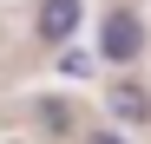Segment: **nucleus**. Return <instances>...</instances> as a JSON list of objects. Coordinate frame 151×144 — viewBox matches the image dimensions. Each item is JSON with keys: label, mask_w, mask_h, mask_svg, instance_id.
<instances>
[{"label": "nucleus", "mask_w": 151, "mask_h": 144, "mask_svg": "<svg viewBox=\"0 0 151 144\" xmlns=\"http://www.w3.org/2000/svg\"><path fill=\"white\" fill-rule=\"evenodd\" d=\"M99 66H138L145 59V20L132 7H112L105 20H99V46H92Z\"/></svg>", "instance_id": "1"}, {"label": "nucleus", "mask_w": 151, "mask_h": 144, "mask_svg": "<svg viewBox=\"0 0 151 144\" xmlns=\"http://www.w3.org/2000/svg\"><path fill=\"white\" fill-rule=\"evenodd\" d=\"M79 26H86V0H40V39L46 46H66L79 39Z\"/></svg>", "instance_id": "2"}, {"label": "nucleus", "mask_w": 151, "mask_h": 144, "mask_svg": "<svg viewBox=\"0 0 151 144\" xmlns=\"http://www.w3.org/2000/svg\"><path fill=\"white\" fill-rule=\"evenodd\" d=\"M105 111H112V125H151V92L132 85V79H112L105 85Z\"/></svg>", "instance_id": "3"}, {"label": "nucleus", "mask_w": 151, "mask_h": 144, "mask_svg": "<svg viewBox=\"0 0 151 144\" xmlns=\"http://www.w3.org/2000/svg\"><path fill=\"white\" fill-rule=\"evenodd\" d=\"M40 125L53 138H72L79 131V111H72V98H40Z\"/></svg>", "instance_id": "4"}, {"label": "nucleus", "mask_w": 151, "mask_h": 144, "mask_svg": "<svg viewBox=\"0 0 151 144\" xmlns=\"http://www.w3.org/2000/svg\"><path fill=\"white\" fill-rule=\"evenodd\" d=\"M92 53H86V46H66V53H59V72H66V79H92Z\"/></svg>", "instance_id": "5"}, {"label": "nucleus", "mask_w": 151, "mask_h": 144, "mask_svg": "<svg viewBox=\"0 0 151 144\" xmlns=\"http://www.w3.org/2000/svg\"><path fill=\"white\" fill-rule=\"evenodd\" d=\"M86 144H125V131H112V125H99V131H86Z\"/></svg>", "instance_id": "6"}]
</instances>
